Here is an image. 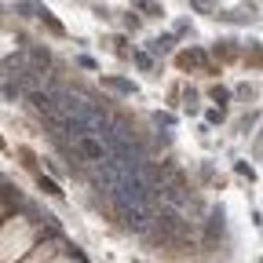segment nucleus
<instances>
[{"mask_svg":"<svg viewBox=\"0 0 263 263\" xmlns=\"http://www.w3.org/2000/svg\"><path fill=\"white\" fill-rule=\"evenodd\" d=\"M73 143H77V153H81V157L95 161V165H99V161H106V150H102V143H99L95 135H77Z\"/></svg>","mask_w":263,"mask_h":263,"instance_id":"f03ea898","label":"nucleus"},{"mask_svg":"<svg viewBox=\"0 0 263 263\" xmlns=\"http://www.w3.org/2000/svg\"><path fill=\"white\" fill-rule=\"evenodd\" d=\"M135 8L146 11V15H165V8L157 4V0H135Z\"/></svg>","mask_w":263,"mask_h":263,"instance_id":"1a4fd4ad","label":"nucleus"},{"mask_svg":"<svg viewBox=\"0 0 263 263\" xmlns=\"http://www.w3.org/2000/svg\"><path fill=\"white\" fill-rule=\"evenodd\" d=\"M172 44H176V37H168V33H165V37H153L146 55H150V59H153V55H168V51H172Z\"/></svg>","mask_w":263,"mask_h":263,"instance_id":"423d86ee","label":"nucleus"},{"mask_svg":"<svg viewBox=\"0 0 263 263\" xmlns=\"http://www.w3.org/2000/svg\"><path fill=\"white\" fill-rule=\"evenodd\" d=\"M15 11H22L26 19H44L48 15V8L37 4V0H15Z\"/></svg>","mask_w":263,"mask_h":263,"instance_id":"39448f33","label":"nucleus"},{"mask_svg":"<svg viewBox=\"0 0 263 263\" xmlns=\"http://www.w3.org/2000/svg\"><path fill=\"white\" fill-rule=\"evenodd\" d=\"M0 150H4V139H0Z\"/></svg>","mask_w":263,"mask_h":263,"instance_id":"2eb2a0df","label":"nucleus"},{"mask_svg":"<svg viewBox=\"0 0 263 263\" xmlns=\"http://www.w3.org/2000/svg\"><path fill=\"white\" fill-rule=\"evenodd\" d=\"M201 63H205V55H201V51H183L179 55V66H201Z\"/></svg>","mask_w":263,"mask_h":263,"instance_id":"6e6552de","label":"nucleus"},{"mask_svg":"<svg viewBox=\"0 0 263 263\" xmlns=\"http://www.w3.org/2000/svg\"><path fill=\"white\" fill-rule=\"evenodd\" d=\"M223 230H227V212H223V205H216L212 212H208V241H216V238H223Z\"/></svg>","mask_w":263,"mask_h":263,"instance_id":"7ed1b4c3","label":"nucleus"},{"mask_svg":"<svg viewBox=\"0 0 263 263\" xmlns=\"http://www.w3.org/2000/svg\"><path fill=\"white\" fill-rule=\"evenodd\" d=\"M146 234H150L153 245H187L190 234H194V227H190V220H183L176 208H165V212H157L150 220Z\"/></svg>","mask_w":263,"mask_h":263,"instance_id":"f257e3e1","label":"nucleus"},{"mask_svg":"<svg viewBox=\"0 0 263 263\" xmlns=\"http://www.w3.org/2000/svg\"><path fill=\"white\" fill-rule=\"evenodd\" d=\"M132 59H135V66H139V70H153V59H150L146 51H135Z\"/></svg>","mask_w":263,"mask_h":263,"instance_id":"9b49d317","label":"nucleus"},{"mask_svg":"<svg viewBox=\"0 0 263 263\" xmlns=\"http://www.w3.org/2000/svg\"><path fill=\"white\" fill-rule=\"evenodd\" d=\"M40 22H44V26H48V29H51V33H59V37H63V33H66V26H63V22H59V19H55V15H51V11H48V15H44V19H40Z\"/></svg>","mask_w":263,"mask_h":263,"instance_id":"9d476101","label":"nucleus"},{"mask_svg":"<svg viewBox=\"0 0 263 263\" xmlns=\"http://www.w3.org/2000/svg\"><path fill=\"white\" fill-rule=\"evenodd\" d=\"M77 63H81L84 70H95V59H91V55H81V59H77Z\"/></svg>","mask_w":263,"mask_h":263,"instance_id":"4468645a","label":"nucleus"},{"mask_svg":"<svg viewBox=\"0 0 263 263\" xmlns=\"http://www.w3.org/2000/svg\"><path fill=\"white\" fill-rule=\"evenodd\" d=\"M40 190H48V194H55V197H59V194H63V190H59V187H55V183H51V179H44V176H40Z\"/></svg>","mask_w":263,"mask_h":263,"instance_id":"ddd939ff","label":"nucleus"},{"mask_svg":"<svg viewBox=\"0 0 263 263\" xmlns=\"http://www.w3.org/2000/svg\"><path fill=\"white\" fill-rule=\"evenodd\" d=\"M212 99L216 102H230V91L227 88H212Z\"/></svg>","mask_w":263,"mask_h":263,"instance_id":"f8f14e48","label":"nucleus"},{"mask_svg":"<svg viewBox=\"0 0 263 263\" xmlns=\"http://www.w3.org/2000/svg\"><path fill=\"white\" fill-rule=\"evenodd\" d=\"M29 59H33V66H37V70L51 66V55H48V48H29Z\"/></svg>","mask_w":263,"mask_h":263,"instance_id":"0eeeda50","label":"nucleus"},{"mask_svg":"<svg viewBox=\"0 0 263 263\" xmlns=\"http://www.w3.org/2000/svg\"><path fill=\"white\" fill-rule=\"evenodd\" d=\"M102 84H106V88H114L117 95H128V99L139 95V88H135L132 81H125V77H102Z\"/></svg>","mask_w":263,"mask_h":263,"instance_id":"20e7f679","label":"nucleus"}]
</instances>
